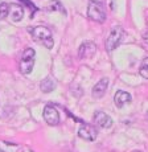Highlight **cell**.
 <instances>
[{
    "instance_id": "1",
    "label": "cell",
    "mask_w": 148,
    "mask_h": 152,
    "mask_svg": "<svg viewBox=\"0 0 148 152\" xmlns=\"http://www.w3.org/2000/svg\"><path fill=\"white\" fill-rule=\"evenodd\" d=\"M32 37L36 40L37 42L45 45L48 49L53 48V37H52V32L49 31L46 27H42V25H37V27H33L29 29Z\"/></svg>"
},
{
    "instance_id": "2",
    "label": "cell",
    "mask_w": 148,
    "mask_h": 152,
    "mask_svg": "<svg viewBox=\"0 0 148 152\" xmlns=\"http://www.w3.org/2000/svg\"><path fill=\"white\" fill-rule=\"evenodd\" d=\"M87 16L91 20L97 23H103L106 21V10L104 5L98 0H90L89 7H87Z\"/></svg>"
},
{
    "instance_id": "3",
    "label": "cell",
    "mask_w": 148,
    "mask_h": 152,
    "mask_svg": "<svg viewBox=\"0 0 148 152\" xmlns=\"http://www.w3.org/2000/svg\"><path fill=\"white\" fill-rule=\"evenodd\" d=\"M34 56H36L34 49L28 48L24 50V53L21 56V61H20V72H21L23 74H29L32 70H33Z\"/></svg>"
},
{
    "instance_id": "4",
    "label": "cell",
    "mask_w": 148,
    "mask_h": 152,
    "mask_svg": "<svg viewBox=\"0 0 148 152\" xmlns=\"http://www.w3.org/2000/svg\"><path fill=\"white\" fill-rule=\"evenodd\" d=\"M123 34H124L123 28H122L120 25H115V27L111 29V32H110L109 37H107V40H106V49L109 52L114 50L119 44H120L122 39H123Z\"/></svg>"
},
{
    "instance_id": "5",
    "label": "cell",
    "mask_w": 148,
    "mask_h": 152,
    "mask_svg": "<svg viewBox=\"0 0 148 152\" xmlns=\"http://www.w3.org/2000/svg\"><path fill=\"white\" fill-rule=\"evenodd\" d=\"M78 136L83 140H87V142H94L98 136V132L95 130V127H93L91 124H81L79 130H78Z\"/></svg>"
},
{
    "instance_id": "6",
    "label": "cell",
    "mask_w": 148,
    "mask_h": 152,
    "mask_svg": "<svg viewBox=\"0 0 148 152\" xmlns=\"http://www.w3.org/2000/svg\"><path fill=\"white\" fill-rule=\"evenodd\" d=\"M44 119L48 124L57 126L60 123V114L53 106H49L48 104V106H45V109H44Z\"/></svg>"
},
{
    "instance_id": "7",
    "label": "cell",
    "mask_w": 148,
    "mask_h": 152,
    "mask_svg": "<svg viewBox=\"0 0 148 152\" xmlns=\"http://www.w3.org/2000/svg\"><path fill=\"white\" fill-rule=\"evenodd\" d=\"M95 52H97V45L91 41H86L81 45L78 56L79 58H91L95 54Z\"/></svg>"
},
{
    "instance_id": "8",
    "label": "cell",
    "mask_w": 148,
    "mask_h": 152,
    "mask_svg": "<svg viewBox=\"0 0 148 152\" xmlns=\"http://www.w3.org/2000/svg\"><path fill=\"white\" fill-rule=\"evenodd\" d=\"M94 121L101 128H110L112 126L111 116L107 115V114L103 113V111H97V113L94 114Z\"/></svg>"
},
{
    "instance_id": "9",
    "label": "cell",
    "mask_w": 148,
    "mask_h": 152,
    "mask_svg": "<svg viewBox=\"0 0 148 152\" xmlns=\"http://www.w3.org/2000/svg\"><path fill=\"white\" fill-rule=\"evenodd\" d=\"M107 86H109V80L102 78V80L94 86V89H93V97L97 98V99L102 98L104 95V93H106V90H107Z\"/></svg>"
},
{
    "instance_id": "10",
    "label": "cell",
    "mask_w": 148,
    "mask_h": 152,
    "mask_svg": "<svg viewBox=\"0 0 148 152\" xmlns=\"http://www.w3.org/2000/svg\"><path fill=\"white\" fill-rule=\"evenodd\" d=\"M114 102H115V104H117V107L122 109L124 104H127V103L131 102V95H130L127 91L119 90L117 94H115V97H114Z\"/></svg>"
},
{
    "instance_id": "11",
    "label": "cell",
    "mask_w": 148,
    "mask_h": 152,
    "mask_svg": "<svg viewBox=\"0 0 148 152\" xmlns=\"http://www.w3.org/2000/svg\"><path fill=\"white\" fill-rule=\"evenodd\" d=\"M11 16V19L13 20V21H20V20H23V16H24V10H23L21 5L19 4H11L9 5V13H8Z\"/></svg>"
},
{
    "instance_id": "12",
    "label": "cell",
    "mask_w": 148,
    "mask_h": 152,
    "mask_svg": "<svg viewBox=\"0 0 148 152\" xmlns=\"http://www.w3.org/2000/svg\"><path fill=\"white\" fill-rule=\"evenodd\" d=\"M56 86H57L56 81H54L53 78H50V77H46L45 80H42L41 83H40V87H41V90H42L44 93H50V91H53V90L56 89Z\"/></svg>"
},
{
    "instance_id": "13",
    "label": "cell",
    "mask_w": 148,
    "mask_h": 152,
    "mask_svg": "<svg viewBox=\"0 0 148 152\" xmlns=\"http://www.w3.org/2000/svg\"><path fill=\"white\" fill-rule=\"evenodd\" d=\"M48 8H49L50 11H60L61 13L66 15V10L63 8V5L61 4L58 0H52V1L49 3V7H48Z\"/></svg>"
},
{
    "instance_id": "14",
    "label": "cell",
    "mask_w": 148,
    "mask_h": 152,
    "mask_svg": "<svg viewBox=\"0 0 148 152\" xmlns=\"http://www.w3.org/2000/svg\"><path fill=\"white\" fill-rule=\"evenodd\" d=\"M139 73H140V75H141L143 78L148 80V57L144 58V61L141 62L140 69H139Z\"/></svg>"
},
{
    "instance_id": "15",
    "label": "cell",
    "mask_w": 148,
    "mask_h": 152,
    "mask_svg": "<svg viewBox=\"0 0 148 152\" xmlns=\"http://www.w3.org/2000/svg\"><path fill=\"white\" fill-rule=\"evenodd\" d=\"M9 13V5L7 3H0V20L5 19Z\"/></svg>"
},
{
    "instance_id": "16",
    "label": "cell",
    "mask_w": 148,
    "mask_h": 152,
    "mask_svg": "<svg viewBox=\"0 0 148 152\" xmlns=\"http://www.w3.org/2000/svg\"><path fill=\"white\" fill-rule=\"evenodd\" d=\"M20 1H21V3H24V4L27 5L28 8H31V10H32V15H33V13L37 11V7L33 4V3L31 1V0H20Z\"/></svg>"
},
{
    "instance_id": "17",
    "label": "cell",
    "mask_w": 148,
    "mask_h": 152,
    "mask_svg": "<svg viewBox=\"0 0 148 152\" xmlns=\"http://www.w3.org/2000/svg\"><path fill=\"white\" fill-rule=\"evenodd\" d=\"M143 37H144V41L148 44V32H146V33H144V36H143Z\"/></svg>"
},
{
    "instance_id": "18",
    "label": "cell",
    "mask_w": 148,
    "mask_h": 152,
    "mask_svg": "<svg viewBox=\"0 0 148 152\" xmlns=\"http://www.w3.org/2000/svg\"><path fill=\"white\" fill-rule=\"evenodd\" d=\"M132 152H141V151H132Z\"/></svg>"
},
{
    "instance_id": "19",
    "label": "cell",
    "mask_w": 148,
    "mask_h": 152,
    "mask_svg": "<svg viewBox=\"0 0 148 152\" xmlns=\"http://www.w3.org/2000/svg\"><path fill=\"white\" fill-rule=\"evenodd\" d=\"M147 119H148V114H147Z\"/></svg>"
}]
</instances>
